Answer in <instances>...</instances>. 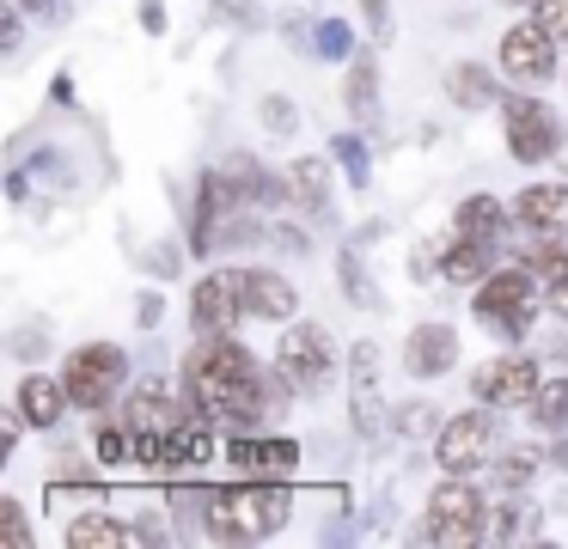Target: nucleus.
Instances as JSON below:
<instances>
[{"label": "nucleus", "instance_id": "obj_1", "mask_svg": "<svg viewBox=\"0 0 568 549\" xmlns=\"http://www.w3.org/2000/svg\"><path fill=\"white\" fill-rule=\"evenodd\" d=\"M184 403H190V415H202V421L251 434V427L263 421L257 360H251L239 342L209 336L202 348H190V360H184Z\"/></svg>", "mask_w": 568, "mask_h": 549}, {"label": "nucleus", "instance_id": "obj_2", "mask_svg": "<svg viewBox=\"0 0 568 549\" xmlns=\"http://www.w3.org/2000/svg\"><path fill=\"white\" fill-rule=\"evenodd\" d=\"M287 519H294V495L263 476H245L239 488H209V507H202V531L221 543H263Z\"/></svg>", "mask_w": 568, "mask_h": 549}, {"label": "nucleus", "instance_id": "obj_3", "mask_svg": "<svg viewBox=\"0 0 568 549\" xmlns=\"http://www.w3.org/2000/svg\"><path fill=\"white\" fill-rule=\"evenodd\" d=\"M275 360H282V385L294 390V397H324V390H331V378H336L331 336H324L318 324L282 329V348H275Z\"/></svg>", "mask_w": 568, "mask_h": 549}, {"label": "nucleus", "instance_id": "obj_4", "mask_svg": "<svg viewBox=\"0 0 568 549\" xmlns=\"http://www.w3.org/2000/svg\"><path fill=\"white\" fill-rule=\"evenodd\" d=\"M477 317L483 329H495V336L519 342L531 329V268H501V275H489L477 287Z\"/></svg>", "mask_w": 568, "mask_h": 549}, {"label": "nucleus", "instance_id": "obj_5", "mask_svg": "<svg viewBox=\"0 0 568 549\" xmlns=\"http://www.w3.org/2000/svg\"><path fill=\"white\" fill-rule=\"evenodd\" d=\"M123 373H129V354L116 348V342H87V348H74L62 385L80 409H104V403L116 397V385H123Z\"/></svg>", "mask_w": 568, "mask_h": 549}, {"label": "nucleus", "instance_id": "obj_6", "mask_svg": "<svg viewBox=\"0 0 568 549\" xmlns=\"http://www.w3.org/2000/svg\"><path fill=\"white\" fill-rule=\"evenodd\" d=\"M489 537V507L470 482H446L428 500V543H477Z\"/></svg>", "mask_w": 568, "mask_h": 549}, {"label": "nucleus", "instance_id": "obj_7", "mask_svg": "<svg viewBox=\"0 0 568 549\" xmlns=\"http://www.w3.org/2000/svg\"><path fill=\"white\" fill-rule=\"evenodd\" d=\"M507 146H514L519 165H538V159L562 153V122L556 110H544L538 98H507Z\"/></svg>", "mask_w": 568, "mask_h": 549}, {"label": "nucleus", "instance_id": "obj_8", "mask_svg": "<svg viewBox=\"0 0 568 549\" xmlns=\"http://www.w3.org/2000/svg\"><path fill=\"white\" fill-rule=\"evenodd\" d=\"M348 409H355V434L367 446L385 439V403H379V348L355 342L348 348Z\"/></svg>", "mask_w": 568, "mask_h": 549}, {"label": "nucleus", "instance_id": "obj_9", "mask_svg": "<svg viewBox=\"0 0 568 549\" xmlns=\"http://www.w3.org/2000/svg\"><path fill=\"white\" fill-rule=\"evenodd\" d=\"M489 446H495V421L489 415H453L440 427V470L453 476H470L489 464Z\"/></svg>", "mask_w": 568, "mask_h": 549}, {"label": "nucleus", "instance_id": "obj_10", "mask_svg": "<svg viewBox=\"0 0 568 549\" xmlns=\"http://www.w3.org/2000/svg\"><path fill=\"white\" fill-rule=\"evenodd\" d=\"M501 68L514 73V80H526V85H544L556 73V37L544 31L538 19L514 24V31L501 37Z\"/></svg>", "mask_w": 568, "mask_h": 549}, {"label": "nucleus", "instance_id": "obj_11", "mask_svg": "<svg viewBox=\"0 0 568 549\" xmlns=\"http://www.w3.org/2000/svg\"><path fill=\"white\" fill-rule=\"evenodd\" d=\"M239 281V305H245V317H270V324H282V317H294V281H282L275 268H233Z\"/></svg>", "mask_w": 568, "mask_h": 549}, {"label": "nucleus", "instance_id": "obj_12", "mask_svg": "<svg viewBox=\"0 0 568 549\" xmlns=\"http://www.w3.org/2000/svg\"><path fill=\"white\" fill-rule=\"evenodd\" d=\"M202 458H209V434L196 421H178L172 434L135 439V464H148V470H184V464H202Z\"/></svg>", "mask_w": 568, "mask_h": 549}, {"label": "nucleus", "instance_id": "obj_13", "mask_svg": "<svg viewBox=\"0 0 568 549\" xmlns=\"http://www.w3.org/2000/svg\"><path fill=\"white\" fill-rule=\"evenodd\" d=\"M514 214L531 238H568V183H531V190H519Z\"/></svg>", "mask_w": 568, "mask_h": 549}, {"label": "nucleus", "instance_id": "obj_14", "mask_svg": "<svg viewBox=\"0 0 568 549\" xmlns=\"http://www.w3.org/2000/svg\"><path fill=\"white\" fill-rule=\"evenodd\" d=\"M538 385H544V378H538V366H531V360H489L470 390H477V403L501 409V403H531V397H538Z\"/></svg>", "mask_w": 568, "mask_h": 549}, {"label": "nucleus", "instance_id": "obj_15", "mask_svg": "<svg viewBox=\"0 0 568 549\" xmlns=\"http://www.w3.org/2000/svg\"><path fill=\"white\" fill-rule=\"evenodd\" d=\"M239 312H245V305H239L233 268H226V275H209L196 293H190V324H196L202 336H226V324H233Z\"/></svg>", "mask_w": 568, "mask_h": 549}, {"label": "nucleus", "instance_id": "obj_16", "mask_svg": "<svg viewBox=\"0 0 568 549\" xmlns=\"http://www.w3.org/2000/svg\"><path fill=\"white\" fill-rule=\"evenodd\" d=\"M123 421L135 427V439H153V434H172L178 421H190V415L172 403V390H165V385H153V378H148V385H141L135 397L123 403Z\"/></svg>", "mask_w": 568, "mask_h": 549}, {"label": "nucleus", "instance_id": "obj_17", "mask_svg": "<svg viewBox=\"0 0 568 549\" xmlns=\"http://www.w3.org/2000/svg\"><path fill=\"white\" fill-rule=\"evenodd\" d=\"M453 360H458V336H453L446 324H416V329H409L404 366H409L416 378H440Z\"/></svg>", "mask_w": 568, "mask_h": 549}, {"label": "nucleus", "instance_id": "obj_18", "mask_svg": "<svg viewBox=\"0 0 568 549\" xmlns=\"http://www.w3.org/2000/svg\"><path fill=\"white\" fill-rule=\"evenodd\" d=\"M233 464L245 476H263V482H270V476H287L300 464V446L294 439H251V434H239L233 439Z\"/></svg>", "mask_w": 568, "mask_h": 549}, {"label": "nucleus", "instance_id": "obj_19", "mask_svg": "<svg viewBox=\"0 0 568 549\" xmlns=\"http://www.w3.org/2000/svg\"><path fill=\"white\" fill-rule=\"evenodd\" d=\"M287 202L312 220H331V165L324 159H294V171H287Z\"/></svg>", "mask_w": 568, "mask_h": 549}, {"label": "nucleus", "instance_id": "obj_20", "mask_svg": "<svg viewBox=\"0 0 568 549\" xmlns=\"http://www.w3.org/2000/svg\"><path fill=\"white\" fill-rule=\"evenodd\" d=\"M68 403H74V397H68V385H50L43 373H31L26 385H19V409H26L31 427H55Z\"/></svg>", "mask_w": 568, "mask_h": 549}, {"label": "nucleus", "instance_id": "obj_21", "mask_svg": "<svg viewBox=\"0 0 568 549\" xmlns=\"http://www.w3.org/2000/svg\"><path fill=\"white\" fill-rule=\"evenodd\" d=\"M343 98H348V116H355L361 129H373V122H379V61H373V55H355Z\"/></svg>", "mask_w": 568, "mask_h": 549}, {"label": "nucleus", "instance_id": "obj_22", "mask_svg": "<svg viewBox=\"0 0 568 549\" xmlns=\"http://www.w3.org/2000/svg\"><path fill=\"white\" fill-rule=\"evenodd\" d=\"M373 238H379V226H361L355 238L343 244V293H348V299L361 305V312H379V293H373L367 268H361V251H367Z\"/></svg>", "mask_w": 568, "mask_h": 549}, {"label": "nucleus", "instance_id": "obj_23", "mask_svg": "<svg viewBox=\"0 0 568 549\" xmlns=\"http://www.w3.org/2000/svg\"><path fill=\"white\" fill-rule=\"evenodd\" d=\"M446 98H453L458 110H489L501 92H495L489 68H477V61H458V68L446 73Z\"/></svg>", "mask_w": 568, "mask_h": 549}, {"label": "nucleus", "instance_id": "obj_24", "mask_svg": "<svg viewBox=\"0 0 568 549\" xmlns=\"http://www.w3.org/2000/svg\"><path fill=\"white\" fill-rule=\"evenodd\" d=\"M440 268H446V281H483L489 275V238H465L458 232V244H446Z\"/></svg>", "mask_w": 568, "mask_h": 549}, {"label": "nucleus", "instance_id": "obj_25", "mask_svg": "<svg viewBox=\"0 0 568 549\" xmlns=\"http://www.w3.org/2000/svg\"><path fill=\"white\" fill-rule=\"evenodd\" d=\"M458 232H465V238H501V202H495V195H470V202H458Z\"/></svg>", "mask_w": 568, "mask_h": 549}, {"label": "nucleus", "instance_id": "obj_26", "mask_svg": "<svg viewBox=\"0 0 568 549\" xmlns=\"http://www.w3.org/2000/svg\"><path fill=\"white\" fill-rule=\"evenodd\" d=\"M68 543L74 549H99V543H148V531H129L116 519H74L68 525Z\"/></svg>", "mask_w": 568, "mask_h": 549}, {"label": "nucleus", "instance_id": "obj_27", "mask_svg": "<svg viewBox=\"0 0 568 549\" xmlns=\"http://www.w3.org/2000/svg\"><path fill=\"white\" fill-rule=\"evenodd\" d=\"M538 427H568V378H544L538 397L526 403Z\"/></svg>", "mask_w": 568, "mask_h": 549}, {"label": "nucleus", "instance_id": "obj_28", "mask_svg": "<svg viewBox=\"0 0 568 549\" xmlns=\"http://www.w3.org/2000/svg\"><path fill=\"white\" fill-rule=\"evenodd\" d=\"M489 537H495V543H507V537H538V512H526V507H495V512H489Z\"/></svg>", "mask_w": 568, "mask_h": 549}, {"label": "nucleus", "instance_id": "obj_29", "mask_svg": "<svg viewBox=\"0 0 568 549\" xmlns=\"http://www.w3.org/2000/svg\"><path fill=\"white\" fill-rule=\"evenodd\" d=\"M312 49H318V55H331V61H343V55H355V31H348L343 19H318Z\"/></svg>", "mask_w": 568, "mask_h": 549}, {"label": "nucleus", "instance_id": "obj_30", "mask_svg": "<svg viewBox=\"0 0 568 549\" xmlns=\"http://www.w3.org/2000/svg\"><path fill=\"white\" fill-rule=\"evenodd\" d=\"M336 165L348 171V183H355V190H367V141H355V134H336Z\"/></svg>", "mask_w": 568, "mask_h": 549}, {"label": "nucleus", "instance_id": "obj_31", "mask_svg": "<svg viewBox=\"0 0 568 549\" xmlns=\"http://www.w3.org/2000/svg\"><path fill=\"white\" fill-rule=\"evenodd\" d=\"M129 451H135V427H129L123 415H116L111 427H99V458H104V464H123Z\"/></svg>", "mask_w": 568, "mask_h": 549}, {"label": "nucleus", "instance_id": "obj_32", "mask_svg": "<svg viewBox=\"0 0 568 549\" xmlns=\"http://www.w3.org/2000/svg\"><path fill=\"white\" fill-rule=\"evenodd\" d=\"M526 268H531V275H544V281H562L568 275V251H556L550 238H538V244H531V256H526Z\"/></svg>", "mask_w": 568, "mask_h": 549}, {"label": "nucleus", "instance_id": "obj_33", "mask_svg": "<svg viewBox=\"0 0 568 549\" xmlns=\"http://www.w3.org/2000/svg\"><path fill=\"white\" fill-rule=\"evenodd\" d=\"M257 116H263V129H270V134H294L300 129V110L287 104V98H263Z\"/></svg>", "mask_w": 568, "mask_h": 549}, {"label": "nucleus", "instance_id": "obj_34", "mask_svg": "<svg viewBox=\"0 0 568 549\" xmlns=\"http://www.w3.org/2000/svg\"><path fill=\"white\" fill-rule=\"evenodd\" d=\"M0 531H7V543H13V549L31 543V525H26V512H19V500H0Z\"/></svg>", "mask_w": 568, "mask_h": 549}, {"label": "nucleus", "instance_id": "obj_35", "mask_svg": "<svg viewBox=\"0 0 568 549\" xmlns=\"http://www.w3.org/2000/svg\"><path fill=\"white\" fill-rule=\"evenodd\" d=\"M531 470H538V458H526V451H507L495 476H501V488H526V482H531Z\"/></svg>", "mask_w": 568, "mask_h": 549}, {"label": "nucleus", "instance_id": "obj_36", "mask_svg": "<svg viewBox=\"0 0 568 549\" xmlns=\"http://www.w3.org/2000/svg\"><path fill=\"white\" fill-rule=\"evenodd\" d=\"M531 7H538V24L550 37H568V0H531Z\"/></svg>", "mask_w": 568, "mask_h": 549}, {"label": "nucleus", "instance_id": "obj_37", "mask_svg": "<svg viewBox=\"0 0 568 549\" xmlns=\"http://www.w3.org/2000/svg\"><path fill=\"white\" fill-rule=\"evenodd\" d=\"M428 427H434L428 403H404V409H397V434H428Z\"/></svg>", "mask_w": 568, "mask_h": 549}, {"label": "nucleus", "instance_id": "obj_38", "mask_svg": "<svg viewBox=\"0 0 568 549\" xmlns=\"http://www.w3.org/2000/svg\"><path fill=\"white\" fill-rule=\"evenodd\" d=\"M148 263H153V275H160V281H172L178 275V244H153Z\"/></svg>", "mask_w": 568, "mask_h": 549}, {"label": "nucleus", "instance_id": "obj_39", "mask_svg": "<svg viewBox=\"0 0 568 549\" xmlns=\"http://www.w3.org/2000/svg\"><path fill=\"white\" fill-rule=\"evenodd\" d=\"M26 12H38V19H50V24H62L68 19V0H19Z\"/></svg>", "mask_w": 568, "mask_h": 549}, {"label": "nucleus", "instance_id": "obj_40", "mask_svg": "<svg viewBox=\"0 0 568 549\" xmlns=\"http://www.w3.org/2000/svg\"><path fill=\"white\" fill-rule=\"evenodd\" d=\"M160 312H165V305H160V293H141V305H135V324H141V329H153V324H160Z\"/></svg>", "mask_w": 568, "mask_h": 549}, {"label": "nucleus", "instance_id": "obj_41", "mask_svg": "<svg viewBox=\"0 0 568 549\" xmlns=\"http://www.w3.org/2000/svg\"><path fill=\"white\" fill-rule=\"evenodd\" d=\"M361 7H367V24L379 37H392V12H385V0H361Z\"/></svg>", "mask_w": 568, "mask_h": 549}, {"label": "nucleus", "instance_id": "obj_42", "mask_svg": "<svg viewBox=\"0 0 568 549\" xmlns=\"http://www.w3.org/2000/svg\"><path fill=\"white\" fill-rule=\"evenodd\" d=\"M141 24H148V37L165 31V7H160V0H141Z\"/></svg>", "mask_w": 568, "mask_h": 549}, {"label": "nucleus", "instance_id": "obj_43", "mask_svg": "<svg viewBox=\"0 0 568 549\" xmlns=\"http://www.w3.org/2000/svg\"><path fill=\"white\" fill-rule=\"evenodd\" d=\"M0 49H7V55L19 49V12H0Z\"/></svg>", "mask_w": 568, "mask_h": 549}, {"label": "nucleus", "instance_id": "obj_44", "mask_svg": "<svg viewBox=\"0 0 568 549\" xmlns=\"http://www.w3.org/2000/svg\"><path fill=\"white\" fill-rule=\"evenodd\" d=\"M550 312H556V317H568V275H562V281H550Z\"/></svg>", "mask_w": 568, "mask_h": 549}, {"label": "nucleus", "instance_id": "obj_45", "mask_svg": "<svg viewBox=\"0 0 568 549\" xmlns=\"http://www.w3.org/2000/svg\"><path fill=\"white\" fill-rule=\"evenodd\" d=\"M416 281H434V244H422V251H416Z\"/></svg>", "mask_w": 568, "mask_h": 549}, {"label": "nucleus", "instance_id": "obj_46", "mask_svg": "<svg viewBox=\"0 0 568 549\" xmlns=\"http://www.w3.org/2000/svg\"><path fill=\"white\" fill-rule=\"evenodd\" d=\"M550 464H556V470H568V439H556V451H550Z\"/></svg>", "mask_w": 568, "mask_h": 549}]
</instances>
